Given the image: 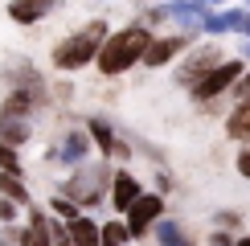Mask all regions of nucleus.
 <instances>
[{"mask_svg": "<svg viewBox=\"0 0 250 246\" xmlns=\"http://www.w3.org/2000/svg\"><path fill=\"white\" fill-rule=\"evenodd\" d=\"M90 152V144H86V136H82V131H74V136L66 140V148H62V160H82Z\"/></svg>", "mask_w": 250, "mask_h": 246, "instance_id": "11", "label": "nucleus"}, {"mask_svg": "<svg viewBox=\"0 0 250 246\" xmlns=\"http://www.w3.org/2000/svg\"><path fill=\"white\" fill-rule=\"evenodd\" d=\"M25 246H45V218L33 213V230L25 234Z\"/></svg>", "mask_w": 250, "mask_h": 246, "instance_id": "15", "label": "nucleus"}, {"mask_svg": "<svg viewBox=\"0 0 250 246\" xmlns=\"http://www.w3.org/2000/svg\"><path fill=\"white\" fill-rule=\"evenodd\" d=\"M111 184H115V189H111V197H115V205H119V209H131V205L140 201V184H135V177L119 172V177L111 181Z\"/></svg>", "mask_w": 250, "mask_h": 246, "instance_id": "5", "label": "nucleus"}, {"mask_svg": "<svg viewBox=\"0 0 250 246\" xmlns=\"http://www.w3.org/2000/svg\"><path fill=\"white\" fill-rule=\"evenodd\" d=\"M238 78H242V66H238V62H222V66H217L213 74H205L193 90L209 99V95H222V90H230V82H238Z\"/></svg>", "mask_w": 250, "mask_h": 246, "instance_id": "3", "label": "nucleus"}, {"mask_svg": "<svg viewBox=\"0 0 250 246\" xmlns=\"http://www.w3.org/2000/svg\"><path fill=\"white\" fill-rule=\"evenodd\" d=\"M238 246H250V238H246V242H238Z\"/></svg>", "mask_w": 250, "mask_h": 246, "instance_id": "21", "label": "nucleus"}, {"mask_svg": "<svg viewBox=\"0 0 250 246\" xmlns=\"http://www.w3.org/2000/svg\"><path fill=\"white\" fill-rule=\"evenodd\" d=\"M238 172H242V177H250V152H242V156H238Z\"/></svg>", "mask_w": 250, "mask_h": 246, "instance_id": "19", "label": "nucleus"}, {"mask_svg": "<svg viewBox=\"0 0 250 246\" xmlns=\"http://www.w3.org/2000/svg\"><path fill=\"white\" fill-rule=\"evenodd\" d=\"M185 45V37H168V41H152L148 45V54H144V62H148V66H164V62H168L176 49Z\"/></svg>", "mask_w": 250, "mask_h": 246, "instance_id": "6", "label": "nucleus"}, {"mask_svg": "<svg viewBox=\"0 0 250 246\" xmlns=\"http://www.w3.org/2000/svg\"><path fill=\"white\" fill-rule=\"evenodd\" d=\"M127 213H131V234H144L152 226V218H160V197H140Z\"/></svg>", "mask_w": 250, "mask_h": 246, "instance_id": "4", "label": "nucleus"}, {"mask_svg": "<svg viewBox=\"0 0 250 246\" xmlns=\"http://www.w3.org/2000/svg\"><path fill=\"white\" fill-rule=\"evenodd\" d=\"M103 177V168H90V172H82V177L74 181V184H70V193H74V197H86V201H95V193H99V181Z\"/></svg>", "mask_w": 250, "mask_h": 246, "instance_id": "9", "label": "nucleus"}, {"mask_svg": "<svg viewBox=\"0 0 250 246\" xmlns=\"http://www.w3.org/2000/svg\"><path fill=\"white\" fill-rule=\"evenodd\" d=\"M127 242V230L115 222V226H107V230H99V246H123Z\"/></svg>", "mask_w": 250, "mask_h": 246, "instance_id": "13", "label": "nucleus"}, {"mask_svg": "<svg viewBox=\"0 0 250 246\" xmlns=\"http://www.w3.org/2000/svg\"><path fill=\"white\" fill-rule=\"evenodd\" d=\"M148 45H152L148 29H123L119 37H111L107 45L99 49V66H103V74H119V70H127L131 62H140L144 54H148Z\"/></svg>", "mask_w": 250, "mask_h": 246, "instance_id": "1", "label": "nucleus"}, {"mask_svg": "<svg viewBox=\"0 0 250 246\" xmlns=\"http://www.w3.org/2000/svg\"><path fill=\"white\" fill-rule=\"evenodd\" d=\"M0 164H4L8 172H17V152L8 148V144H4V148H0Z\"/></svg>", "mask_w": 250, "mask_h": 246, "instance_id": "17", "label": "nucleus"}, {"mask_svg": "<svg viewBox=\"0 0 250 246\" xmlns=\"http://www.w3.org/2000/svg\"><path fill=\"white\" fill-rule=\"evenodd\" d=\"M103 33H107V25H103V20H90V25H86V29H78L70 41H62L58 54H54V62H58L62 70H78V66H86V62L99 54Z\"/></svg>", "mask_w": 250, "mask_h": 246, "instance_id": "2", "label": "nucleus"}, {"mask_svg": "<svg viewBox=\"0 0 250 246\" xmlns=\"http://www.w3.org/2000/svg\"><path fill=\"white\" fill-rule=\"evenodd\" d=\"M49 238H54L58 246H70V234L66 230H54V226H49Z\"/></svg>", "mask_w": 250, "mask_h": 246, "instance_id": "18", "label": "nucleus"}, {"mask_svg": "<svg viewBox=\"0 0 250 246\" xmlns=\"http://www.w3.org/2000/svg\"><path fill=\"white\" fill-rule=\"evenodd\" d=\"M156 234H160V242H164V246H185L181 230H176L172 222H156Z\"/></svg>", "mask_w": 250, "mask_h": 246, "instance_id": "14", "label": "nucleus"}, {"mask_svg": "<svg viewBox=\"0 0 250 246\" xmlns=\"http://www.w3.org/2000/svg\"><path fill=\"white\" fill-rule=\"evenodd\" d=\"M0 184H4L8 197H21V201H25V184L17 181V172H4V177H0Z\"/></svg>", "mask_w": 250, "mask_h": 246, "instance_id": "16", "label": "nucleus"}, {"mask_svg": "<svg viewBox=\"0 0 250 246\" xmlns=\"http://www.w3.org/2000/svg\"><path fill=\"white\" fill-rule=\"evenodd\" d=\"M8 13H13L21 25H29V20H37V17H45V13H49V4H13Z\"/></svg>", "mask_w": 250, "mask_h": 246, "instance_id": "12", "label": "nucleus"}, {"mask_svg": "<svg viewBox=\"0 0 250 246\" xmlns=\"http://www.w3.org/2000/svg\"><path fill=\"white\" fill-rule=\"evenodd\" d=\"M70 242L74 246H99V230L86 218H74V226H70Z\"/></svg>", "mask_w": 250, "mask_h": 246, "instance_id": "8", "label": "nucleus"}, {"mask_svg": "<svg viewBox=\"0 0 250 246\" xmlns=\"http://www.w3.org/2000/svg\"><path fill=\"white\" fill-rule=\"evenodd\" d=\"M0 136H4L8 144H21V140L29 136V123H25V119H17L13 111H0Z\"/></svg>", "mask_w": 250, "mask_h": 246, "instance_id": "7", "label": "nucleus"}, {"mask_svg": "<svg viewBox=\"0 0 250 246\" xmlns=\"http://www.w3.org/2000/svg\"><path fill=\"white\" fill-rule=\"evenodd\" d=\"M242 99L250 102V78H242Z\"/></svg>", "mask_w": 250, "mask_h": 246, "instance_id": "20", "label": "nucleus"}, {"mask_svg": "<svg viewBox=\"0 0 250 246\" xmlns=\"http://www.w3.org/2000/svg\"><path fill=\"white\" fill-rule=\"evenodd\" d=\"M230 136H238V140L250 136V102H242V107L230 115Z\"/></svg>", "mask_w": 250, "mask_h": 246, "instance_id": "10", "label": "nucleus"}]
</instances>
